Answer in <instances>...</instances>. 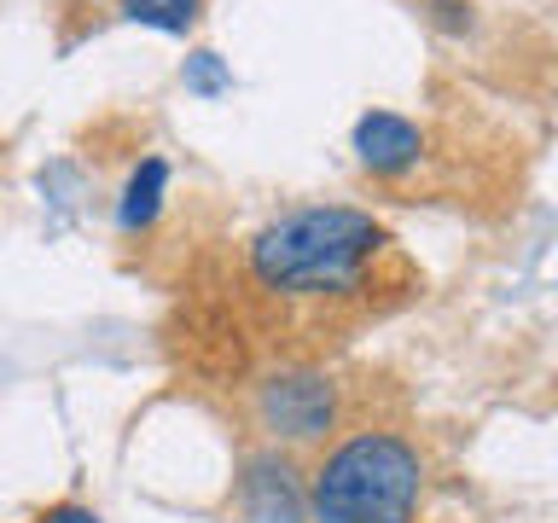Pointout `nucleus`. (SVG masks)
Instances as JSON below:
<instances>
[{
	"label": "nucleus",
	"mask_w": 558,
	"mask_h": 523,
	"mask_svg": "<svg viewBox=\"0 0 558 523\" xmlns=\"http://www.w3.org/2000/svg\"><path fill=\"white\" fill-rule=\"evenodd\" d=\"M390 227L355 204H296L262 221L244 244V273L279 303H338L355 296L373 262L390 251Z\"/></svg>",
	"instance_id": "1"
},
{
	"label": "nucleus",
	"mask_w": 558,
	"mask_h": 523,
	"mask_svg": "<svg viewBox=\"0 0 558 523\" xmlns=\"http://www.w3.org/2000/svg\"><path fill=\"white\" fill-rule=\"evenodd\" d=\"M430 460L396 425H355L331 436L308 471V523H418Z\"/></svg>",
	"instance_id": "2"
},
{
	"label": "nucleus",
	"mask_w": 558,
	"mask_h": 523,
	"mask_svg": "<svg viewBox=\"0 0 558 523\" xmlns=\"http://www.w3.org/2000/svg\"><path fill=\"white\" fill-rule=\"evenodd\" d=\"M251 425L268 448H326L343 430V384L320 366H274L251 378Z\"/></svg>",
	"instance_id": "3"
},
{
	"label": "nucleus",
	"mask_w": 558,
	"mask_h": 523,
	"mask_svg": "<svg viewBox=\"0 0 558 523\" xmlns=\"http://www.w3.org/2000/svg\"><path fill=\"white\" fill-rule=\"evenodd\" d=\"M233 500L244 523H308V477L296 471L286 448H251L239 460Z\"/></svg>",
	"instance_id": "4"
},
{
	"label": "nucleus",
	"mask_w": 558,
	"mask_h": 523,
	"mask_svg": "<svg viewBox=\"0 0 558 523\" xmlns=\"http://www.w3.org/2000/svg\"><path fill=\"white\" fill-rule=\"evenodd\" d=\"M349 151H355V163L373 174V181H408V174L425 169L430 134L418 129L413 117L390 111V105H373V111H361L355 129H349Z\"/></svg>",
	"instance_id": "5"
},
{
	"label": "nucleus",
	"mask_w": 558,
	"mask_h": 523,
	"mask_svg": "<svg viewBox=\"0 0 558 523\" xmlns=\"http://www.w3.org/2000/svg\"><path fill=\"white\" fill-rule=\"evenodd\" d=\"M169 181H174V169H169L163 151L134 157V169L122 174V186H117V233L122 239H140L157 227V216H163V204H169Z\"/></svg>",
	"instance_id": "6"
},
{
	"label": "nucleus",
	"mask_w": 558,
	"mask_h": 523,
	"mask_svg": "<svg viewBox=\"0 0 558 523\" xmlns=\"http://www.w3.org/2000/svg\"><path fill=\"white\" fill-rule=\"evenodd\" d=\"M204 7H209V0H117V17H122V24L151 29V35H174V41H186V35L204 24Z\"/></svg>",
	"instance_id": "7"
},
{
	"label": "nucleus",
	"mask_w": 558,
	"mask_h": 523,
	"mask_svg": "<svg viewBox=\"0 0 558 523\" xmlns=\"http://www.w3.org/2000/svg\"><path fill=\"white\" fill-rule=\"evenodd\" d=\"M181 87H186L192 99L216 105V99L233 94V64H227L216 47H186V59H181Z\"/></svg>",
	"instance_id": "8"
},
{
	"label": "nucleus",
	"mask_w": 558,
	"mask_h": 523,
	"mask_svg": "<svg viewBox=\"0 0 558 523\" xmlns=\"http://www.w3.org/2000/svg\"><path fill=\"white\" fill-rule=\"evenodd\" d=\"M425 24L436 35H448V41H465V35H477V0H425Z\"/></svg>",
	"instance_id": "9"
},
{
	"label": "nucleus",
	"mask_w": 558,
	"mask_h": 523,
	"mask_svg": "<svg viewBox=\"0 0 558 523\" xmlns=\"http://www.w3.org/2000/svg\"><path fill=\"white\" fill-rule=\"evenodd\" d=\"M29 523H105V518H99L87 500H52L47 512H35Z\"/></svg>",
	"instance_id": "10"
}]
</instances>
